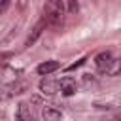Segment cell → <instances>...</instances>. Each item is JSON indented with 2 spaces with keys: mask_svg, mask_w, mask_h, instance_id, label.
<instances>
[{
  "mask_svg": "<svg viewBox=\"0 0 121 121\" xmlns=\"http://www.w3.org/2000/svg\"><path fill=\"white\" fill-rule=\"evenodd\" d=\"M64 17V2L62 0H47L43 4V21L47 25H60Z\"/></svg>",
  "mask_w": 121,
  "mask_h": 121,
  "instance_id": "obj_1",
  "label": "cell"
},
{
  "mask_svg": "<svg viewBox=\"0 0 121 121\" xmlns=\"http://www.w3.org/2000/svg\"><path fill=\"white\" fill-rule=\"evenodd\" d=\"M26 89H28V83H26L25 79H17V81H13V83H9V85H6V87L0 89V100L13 98V96L25 93Z\"/></svg>",
  "mask_w": 121,
  "mask_h": 121,
  "instance_id": "obj_2",
  "label": "cell"
},
{
  "mask_svg": "<svg viewBox=\"0 0 121 121\" xmlns=\"http://www.w3.org/2000/svg\"><path fill=\"white\" fill-rule=\"evenodd\" d=\"M34 117H36L34 108L28 102H19L15 110V121H34Z\"/></svg>",
  "mask_w": 121,
  "mask_h": 121,
  "instance_id": "obj_3",
  "label": "cell"
},
{
  "mask_svg": "<svg viewBox=\"0 0 121 121\" xmlns=\"http://www.w3.org/2000/svg\"><path fill=\"white\" fill-rule=\"evenodd\" d=\"M45 25H47V23H45L43 19H42V21H38V23L34 25V28L30 30V34H28V38H26V42H25V47H32V45L38 42V38H40V36H42V32L45 30Z\"/></svg>",
  "mask_w": 121,
  "mask_h": 121,
  "instance_id": "obj_4",
  "label": "cell"
},
{
  "mask_svg": "<svg viewBox=\"0 0 121 121\" xmlns=\"http://www.w3.org/2000/svg\"><path fill=\"white\" fill-rule=\"evenodd\" d=\"M40 91H42L43 95H55V93H59V91H60L59 79H51V78L42 79V81H40Z\"/></svg>",
  "mask_w": 121,
  "mask_h": 121,
  "instance_id": "obj_5",
  "label": "cell"
},
{
  "mask_svg": "<svg viewBox=\"0 0 121 121\" xmlns=\"http://www.w3.org/2000/svg\"><path fill=\"white\" fill-rule=\"evenodd\" d=\"M59 87H60L62 95H66V96H70V95H74L78 91V83H76L74 78H62V79H59Z\"/></svg>",
  "mask_w": 121,
  "mask_h": 121,
  "instance_id": "obj_6",
  "label": "cell"
},
{
  "mask_svg": "<svg viewBox=\"0 0 121 121\" xmlns=\"http://www.w3.org/2000/svg\"><path fill=\"white\" fill-rule=\"evenodd\" d=\"M59 60H45V62H42V64H38V68H36V72L40 74V76H49V74H53L55 70H59Z\"/></svg>",
  "mask_w": 121,
  "mask_h": 121,
  "instance_id": "obj_7",
  "label": "cell"
},
{
  "mask_svg": "<svg viewBox=\"0 0 121 121\" xmlns=\"http://www.w3.org/2000/svg\"><path fill=\"white\" fill-rule=\"evenodd\" d=\"M112 53L110 51H102V53H98L96 57H95V64H96V68L100 70V72H104L106 68H108V64L112 62Z\"/></svg>",
  "mask_w": 121,
  "mask_h": 121,
  "instance_id": "obj_8",
  "label": "cell"
},
{
  "mask_svg": "<svg viewBox=\"0 0 121 121\" xmlns=\"http://www.w3.org/2000/svg\"><path fill=\"white\" fill-rule=\"evenodd\" d=\"M42 117H43V121H62V113L53 106H43Z\"/></svg>",
  "mask_w": 121,
  "mask_h": 121,
  "instance_id": "obj_9",
  "label": "cell"
},
{
  "mask_svg": "<svg viewBox=\"0 0 121 121\" xmlns=\"http://www.w3.org/2000/svg\"><path fill=\"white\" fill-rule=\"evenodd\" d=\"M106 76H119L121 74V59H112V62L108 64V68L104 70Z\"/></svg>",
  "mask_w": 121,
  "mask_h": 121,
  "instance_id": "obj_10",
  "label": "cell"
},
{
  "mask_svg": "<svg viewBox=\"0 0 121 121\" xmlns=\"http://www.w3.org/2000/svg\"><path fill=\"white\" fill-rule=\"evenodd\" d=\"M66 2V9L70 13H76L78 11V0H64Z\"/></svg>",
  "mask_w": 121,
  "mask_h": 121,
  "instance_id": "obj_11",
  "label": "cell"
},
{
  "mask_svg": "<svg viewBox=\"0 0 121 121\" xmlns=\"http://www.w3.org/2000/svg\"><path fill=\"white\" fill-rule=\"evenodd\" d=\"M11 57H13L11 53H0V66H4V64L11 59Z\"/></svg>",
  "mask_w": 121,
  "mask_h": 121,
  "instance_id": "obj_12",
  "label": "cell"
},
{
  "mask_svg": "<svg viewBox=\"0 0 121 121\" xmlns=\"http://www.w3.org/2000/svg\"><path fill=\"white\" fill-rule=\"evenodd\" d=\"M9 4H11V0H0V15L9 8Z\"/></svg>",
  "mask_w": 121,
  "mask_h": 121,
  "instance_id": "obj_13",
  "label": "cell"
},
{
  "mask_svg": "<svg viewBox=\"0 0 121 121\" xmlns=\"http://www.w3.org/2000/svg\"><path fill=\"white\" fill-rule=\"evenodd\" d=\"M117 121H121V113H119V115H117Z\"/></svg>",
  "mask_w": 121,
  "mask_h": 121,
  "instance_id": "obj_14",
  "label": "cell"
}]
</instances>
